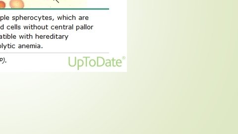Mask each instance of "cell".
<instances>
[{
    "instance_id": "cell-1",
    "label": "cell",
    "mask_w": 238,
    "mask_h": 134,
    "mask_svg": "<svg viewBox=\"0 0 238 134\" xmlns=\"http://www.w3.org/2000/svg\"><path fill=\"white\" fill-rule=\"evenodd\" d=\"M10 6L11 9H21L24 8V4L22 0H10Z\"/></svg>"
},
{
    "instance_id": "cell-2",
    "label": "cell",
    "mask_w": 238,
    "mask_h": 134,
    "mask_svg": "<svg viewBox=\"0 0 238 134\" xmlns=\"http://www.w3.org/2000/svg\"><path fill=\"white\" fill-rule=\"evenodd\" d=\"M105 64V60L102 57H97V66L98 67H102Z\"/></svg>"
},
{
    "instance_id": "cell-3",
    "label": "cell",
    "mask_w": 238,
    "mask_h": 134,
    "mask_svg": "<svg viewBox=\"0 0 238 134\" xmlns=\"http://www.w3.org/2000/svg\"><path fill=\"white\" fill-rule=\"evenodd\" d=\"M84 65V62L83 61V60H81V59H79V60H78L77 61V70H79V67H81L83 66Z\"/></svg>"
},
{
    "instance_id": "cell-4",
    "label": "cell",
    "mask_w": 238,
    "mask_h": 134,
    "mask_svg": "<svg viewBox=\"0 0 238 134\" xmlns=\"http://www.w3.org/2000/svg\"><path fill=\"white\" fill-rule=\"evenodd\" d=\"M89 65L91 67H94L95 65H96V62H95V61L93 59H92V60H91L90 61H89Z\"/></svg>"
},
{
    "instance_id": "cell-5",
    "label": "cell",
    "mask_w": 238,
    "mask_h": 134,
    "mask_svg": "<svg viewBox=\"0 0 238 134\" xmlns=\"http://www.w3.org/2000/svg\"><path fill=\"white\" fill-rule=\"evenodd\" d=\"M5 3L2 1H0V9H3L5 8Z\"/></svg>"
},
{
    "instance_id": "cell-6",
    "label": "cell",
    "mask_w": 238,
    "mask_h": 134,
    "mask_svg": "<svg viewBox=\"0 0 238 134\" xmlns=\"http://www.w3.org/2000/svg\"><path fill=\"white\" fill-rule=\"evenodd\" d=\"M105 66L106 67H111V61L110 60H109V62H108L106 64H105Z\"/></svg>"
},
{
    "instance_id": "cell-7",
    "label": "cell",
    "mask_w": 238,
    "mask_h": 134,
    "mask_svg": "<svg viewBox=\"0 0 238 134\" xmlns=\"http://www.w3.org/2000/svg\"><path fill=\"white\" fill-rule=\"evenodd\" d=\"M122 61L121 60H118L117 61H116V64H122Z\"/></svg>"
},
{
    "instance_id": "cell-8",
    "label": "cell",
    "mask_w": 238,
    "mask_h": 134,
    "mask_svg": "<svg viewBox=\"0 0 238 134\" xmlns=\"http://www.w3.org/2000/svg\"><path fill=\"white\" fill-rule=\"evenodd\" d=\"M83 58L86 59V67H87V59L88 58H89V57H84Z\"/></svg>"
},
{
    "instance_id": "cell-9",
    "label": "cell",
    "mask_w": 238,
    "mask_h": 134,
    "mask_svg": "<svg viewBox=\"0 0 238 134\" xmlns=\"http://www.w3.org/2000/svg\"><path fill=\"white\" fill-rule=\"evenodd\" d=\"M3 59H2V58H1V59H0V62H1V61H3Z\"/></svg>"
}]
</instances>
